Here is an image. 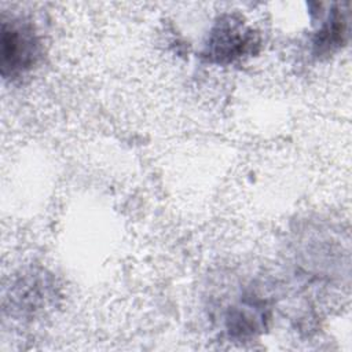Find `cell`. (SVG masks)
<instances>
[{
  "instance_id": "6da1fadb",
  "label": "cell",
  "mask_w": 352,
  "mask_h": 352,
  "mask_svg": "<svg viewBox=\"0 0 352 352\" xmlns=\"http://www.w3.org/2000/svg\"><path fill=\"white\" fill-rule=\"evenodd\" d=\"M1 73L15 77L29 70L38 58V41L32 26L15 21L1 23Z\"/></svg>"
},
{
  "instance_id": "7a4b0ae2",
  "label": "cell",
  "mask_w": 352,
  "mask_h": 352,
  "mask_svg": "<svg viewBox=\"0 0 352 352\" xmlns=\"http://www.w3.org/2000/svg\"><path fill=\"white\" fill-rule=\"evenodd\" d=\"M252 44L253 36L250 32L242 29L239 23H230V21H226L213 32L206 54L217 62H230L245 54Z\"/></svg>"
}]
</instances>
